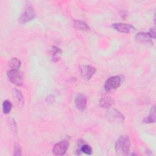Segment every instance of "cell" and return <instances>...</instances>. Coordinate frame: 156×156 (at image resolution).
Listing matches in <instances>:
<instances>
[{"label": "cell", "mask_w": 156, "mask_h": 156, "mask_svg": "<svg viewBox=\"0 0 156 156\" xmlns=\"http://www.w3.org/2000/svg\"><path fill=\"white\" fill-rule=\"evenodd\" d=\"M130 141L127 135H121L115 143V151L119 155H127L129 154Z\"/></svg>", "instance_id": "obj_1"}, {"label": "cell", "mask_w": 156, "mask_h": 156, "mask_svg": "<svg viewBox=\"0 0 156 156\" xmlns=\"http://www.w3.org/2000/svg\"><path fill=\"white\" fill-rule=\"evenodd\" d=\"M121 81L122 79L120 76H114L110 77L105 82L104 88L107 91L115 90L121 85Z\"/></svg>", "instance_id": "obj_2"}, {"label": "cell", "mask_w": 156, "mask_h": 156, "mask_svg": "<svg viewBox=\"0 0 156 156\" xmlns=\"http://www.w3.org/2000/svg\"><path fill=\"white\" fill-rule=\"evenodd\" d=\"M7 77L9 80L17 86H21L23 83L22 74L16 69H10L7 71Z\"/></svg>", "instance_id": "obj_3"}, {"label": "cell", "mask_w": 156, "mask_h": 156, "mask_svg": "<svg viewBox=\"0 0 156 156\" xmlns=\"http://www.w3.org/2000/svg\"><path fill=\"white\" fill-rule=\"evenodd\" d=\"M36 16V13L35 9L31 6H27L24 12L21 14L19 18V23L21 24H25L32 19H34Z\"/></svg>", "instance_id": "obj_4"}, {"label": "cell", "mask_w": 156, "mask_h": 156, "mask_svg": "<svg viewBox=\"0 0 156 156\" xmlns=\"http://www.w3.org/2000/svg\"><path fill=\"white\" fill-rule=\"evenodd\" d=\"M69 147V143L65 140L56 143L52 149L53 154L55 155H63L65 154Z\"/></svg>", "instance_id": "obj_5"}, {"label": "cell", "mask_w": 156, "mask_h": 156, "mask_svg": "<svg viewBox=\"0 0 156 156\" xmlns=\"http://www.w3.org/2000/svg\"><path fill=\"white\" fill-rule=\"evenodd\" d=\"M82 77L85 80H89L96 73V68L90 65H82L79 67Z\"/></svg>", "instance_id": "obj_6"}, {"label": "cell", "mask_w": 156, "mask_h": 156, "mask_svg": "<svg viewBox=\"0 0 156 156\" xmlns=\"http://www.w3.org/2000/svg\"><path fill=\"white\" fill-rule=\"evenodd\" d=\"M107 116L108 118L112 121H114L115 122H123L124 120V116L120 112H119L116 109H110L107 111L106 113Z\"/></svg>", "instance_id": "obj_7"}, {"label": "cell", "mask_w": 156, "mask_h": 156, "mask_svg": "<svg viewBox=\"0 0 156 156\" xmlns=\"http://www.w3.org/2000/svg\"><path fill=\"white\" fill-rule=\"evenodd\" d=\"M75 105L76 107L80 110L84 111L87 108V99L85 94H79L76 96L75 98Z\"/></svg>", "instance_id": "obj_8"}, {"label": "cell", "mask_w": 156, "mask_h": 156, "mask_svg": "<svg viewBox=\"0 0 156 156\" xmlns=\"http://www.w3.org/2000/svg\"><path fill=\"white\" fill-rule=\"evenodd\" d=\"M112 27L119 32L125 34H127L135 30V28L133 26L129 24L124 23H115L112 25Z\"/></svg>", "instance_id": "obj_9"}, {"label": "cell", "mask_w": 156, "mask_h": 156, "mask_svg": "<svg viewBox=\"0 0 156 156\" xmlns=\"http://www.w3.org/2000/svg\"><path fill=\"white\" fill-rule=\"evenodd\" d=\"M49 53L52 60L54 62H56L60 59L62 55V51L61 49L55 46H52L49 49Z\"/></svg>", "instance_id": "obj_10"}, {"label": "cell", "mask_w": 156, "mask_h": 156, "mask_svg": "<svg viewBox=\"0 0 156 156\" xmlns=\"http://www.w3.org/2000/svg\"><path fill=\"white\" fill-rule=\"evenodd\" d=\"M135 38L136 40L143 42V43H149L152 44V37L149 34V33L146 32H138L135 35Z\"/></svg>", "instance_id": "obj_11"}, {"label": "cell", "mask_w": 156, "mask_h": 156, "mask_svg": "<svg viewBox=\"0 0 156 156\" xmlns=\"http://www.w3.org/2000/svg\"><path fill=\"white\" fill-rule=\"evenodd\" d=\"M92 152H93L92 149L89 145L83 144H81L80 147H79L78 148V149L76 150V155H80L81 153H84V154H87V155H91Z\"/></svg>", "instance_id": "obj_12"}, {"label": "cell", "mask_w": 156, "mask_h": 156, "mask_svg": "<svg viewBox=\"0 0 156 156\" xmlns=\"http://www.w3.org/2000/svg\"><path fill=\"white\" fill-rule=\"evenodd\" d=\"M113 104V100L110 97H104L99 101V105L104 108H109Z\"/></svg>", "instance_id": "obj_13"}, {"label": "cell", "mask_w": 156, "mask_h": 156, "mask_svg": "<svg viewBox=\"0 0 156 156\" xmlns=\"http://www.w3.org/2000/svg\"><path fill=\"white\" fill-rule=\"evenodd\" d=\"M74 26L78 30L82 31H87L90 29L87 24L81 20H75L74 21Z\"/></svg>", "instance_id": "obj_14"}, {"label": "cell", "mask_w": 156, "mask_h": 156, "mask_svg": "<svg viewBox=\"0 0 156 156\" xmlns=\"http://www.w3.org/2000/svg\"><path fill=\"white\" fill-rule=\"evenodd\" d=\"M155 107H153L151 109V112L149 115H148V116H147L146 118H145L143 122L144 123H146V124H149V123H153L155 122Z\"/></svg>", "instance_id": "obj_15"}, {"label": "cell", "mask_w": 156, "mask_h": 156, "mask_svg": "<svg viewBox=\"0 0 156 156\" xmlns=\"http://www.w3.org/2000/svg\"><path fill=\"white\" fill-rule=\"evenodd\" d=\"M9 66L10 69L18 70L21 66V62L17 58H12L9 62Z\"/></svg>", "instance_id": "obj_16"}, {"label": "cell", "mask_w": 156, "mask_h": 156, "mask_svg": "<svg viewBox=\"0 0 156 156\" xmlns=\"http://www.w3.org/2000/svg\"><path fill=\"white\" fill-rule=\"evenodd\" d=\"M12 108V104L10 101L5 100L2 103V110L5 114H8L11 111Z\"/></svg>", "instance_id": "obj_17"}, {"label": "cell", "mask_w": 156, "mask_h": 156, "mask_svg": "<svg viewBox=\"0 0 156 156\" xmlns=\"http://www.w3.org/2000/svg\"><path fill=\"white\" fill-rule=\"evenodd\" d=\"M13 155H22V150L20 145L16 143L14 145V153Z\"/></svg>", "instance_id": "obj_18"}, {"label": "cell", "mask_w": 156, "mask_h": 156, "mask_svg": "<svg viewBox=\"0 0 156 156\" xmlns=\"http://www.w3.org/2000/svg\"><path fill=\"white\" fill-rule=\"evenodd\" d=\"M16 97H17V99L18 100V101L20 102H21V103H23V101H24V98H23V95L21 94V93L18 91V90H16Z\"/></svg>", "instance_id": "obj_19"}, {"label": "cell", "mask_w": 156, "mask_h": 156, "mask_svg": "<svg viewBox=\"0 0 156 156\" xmlns=\"http://www.w3.org/2000/svg\"><path fill=\"white\" fill-rule=\"evenodd\" d=\"M148 33L151 35L152 38H155V29L154 28L151 29Z\"/></svg>", "instance_id": "obj_20"}, {"label": "cell", "mask_w": 156, "mask_h": 156, "mask_svg": "<svg viewBox=\"0 0 156 156\" xmlns=\"http://www.w3.org/2000/svg\"><path fill=\"white\" fill-rule=\"evenodd\" d=\"M47 102H51L54 101V98H53V96L52 95H49V96L47 98V99H46Z\"/></svg>", "instance_id": "obj_21"}]
</instances>
